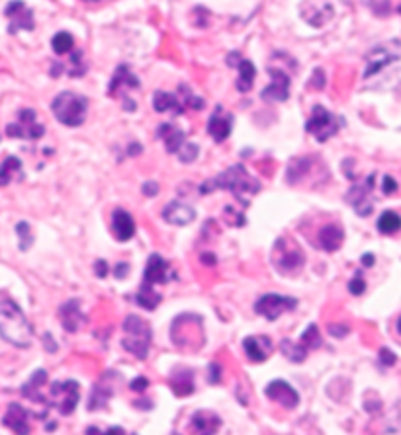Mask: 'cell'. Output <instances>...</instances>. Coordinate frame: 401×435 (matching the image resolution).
I'll list each match as a JSON object with an SVG mask.
<instances>
[{
    "label": "cell",
    "instance_id": "cell-1",
    "mask_svg": "<svg viewBox=\"0 0 401 435\" xmlns=\"http://www.w3.org/2000/svg\"><path fill=\"white\" fill-rule=\"evenodd\" d=\"M213 190H225V192L235 195L237 202L249 205V197H253L254 194L261 192V182L251 176L245 166L235 164L225 172H221L220 176L208 180L204 185H200V194H210Z\"/></svg>",
    "mask_w": 401,
    "mask_h": 435
},
{
    "label": "cell",
    "instance_id": "cell-2",
    "mask_svg": "<svg viewBox=\"0 0 401 435\" xmlns=\"http://www.w3.org/2000/svg\"><path fill=\"white\" fill-rule=\"evenodd\" d=\"M0 336L16 347L32 346L33 328L22 308L6 295H0Z\"/></svg>",
    "mask_w": 401,
    "mask_h": 435
},
{
    "label": "cell",
    "instance_id": "cell-3",
    "mask_svg": "<svg viewBox=\"0 0 401 435\" xmlns=\"http://www.w3.org/2000/svg\"><path fill=\"white\" fill-rule=\"evenodd\" d=\"M123 338L122 347L125 352L133 354L137 359H145L151 347V328L140 316H128L122 324Z\"/></svg>",
    "mask_w": 401,
    "mask_h": 435
},
{
    "label": "cell",
    "instance_id": "cell-4",
    "mask_svg": "<svg viewBox=\"0 0 401 435\" xmlns=\"http://www.w3.org/2000/svg\"><path fill=\"white\" fill-rule=\"evenodd\" d=\"M86 100L74 92H61L53 104V115L57 117L59 123H63L67 127H79L86 120Z\"/></svg>",
    "mask_w": 401,
    "mask_h": 435
},
{
    "label": "cell",
    "instance_id": "cell-5",
    "mask_svg": "<svg viewBox=\"0 0 401 435\" xmlns=\"http://www.w3.org/2000/svg\"><path fill=\"white\" fill-rule=\"evenodd\" d=\"M272 264L278 269L280 274L284 275H294L302 272L303 264H305V254L303 250L295 244L292 238L282 236L274 244V250H272Z\"/></svg>",
    "mask_w": 401,
    "mask_h": 435
},
{
    "label": "cell",
    "instance_id": "cell-6",
    "mask_svg": "<svg viewBox=\"0 0 401 435\" xmlns=\"http://www.w3.org/2000/svg\"><path fill=\"white\" fill-rule=\"evenodd\" d=\"M401 61V41H388L380 43L366 55V69H364V81L374 79L380 73H384L385 69H390L395 63Z\"/></svg>",
    "mask_w": 401,
    "mask_h": 435
},
{
    "label": "cell",
    "instance_id": "cell-7",
    "mask_svg": "<svg viewBox=\"0 0 401 435\" xmlns=\"http://www.w3.org/2000/svg\"><path fill=\"white\" fill-rule=\"evenodd\" d=\"M305 131L317 139L320 143H325L329 139L337 135L339 131V120L331 112H327L323 105H315L313 112H311V117L305 123Z\"/></svg>",
    "mask_w": 401,
    "mask_h": 435
},
{
    "label": "cell",
    "instance_id": "cell-8",
    "mask_svg": "<svg viewBox=\"0 0 401 435\" xmlns=\"http://www.w3.org/2000/svg\"><path fill=\"white\" fill-rule=\"evenodd\" d=\"M50 395V404H53L63 416H69V414H73L77 404H79V396H81V393H79V383H74V381L59 383L57 381V383L51 385Z\"/></svg>",
    "mask_w": 401,
    "mask_h": 435
},
{
    "label": "cell",
    "instance_id": "cell-9",
    "mask_svg": "<svg viewBox=\"0 0 401 435\" xmlns=\"http://www.w3.org/2000/svg\"><path fill=\"white\" fill-rule=\"evenodd\" d=\"M45 133V127L38 123V117H35V112L26 108V110H20L18 112V121L16 123H10L6 127V135L14 139H30V141H35L40 139L41 135Z\"/></svg>",
    "mask_w": 401,
    "mask_h": 435
},
{
    "label": "cell",
    "instance_id": "cell-10",
    "mask_svg": "<svg viewBox=\"0 0 401 435\" xmlns=\"http://www.w3.org/2000/svg\"><path fill=\"white\" fill-rule=\"evenodd\" d=\"M298 306V301L292 297H286V295H276V293H269V295H262L256 305H254V311L256 315L264 316L266 320H276L280 315H284L288 311H294Z\"/></svg>",
    "mask_w": 401,
    "mask_h": 435
},
{
    "label": "cell",
    "instance_id": "cell-11",
    "mask_svg": "<svg viewBox=\"0 0 401 435\" xmlns=\"http://www.w3.org/2000/svg\"><path fill=\"white\" fill-rule=\"evenodd\" d=\"M374 182H376V174H370L366 178V182L362 185H354L349 194L344 195V199L349 202V205L354 207V211L362 215V217H368L370 213L374 211V203L370 202L368 194L374 190Z\"/></svg>",
    "mask_w": 401,
    "mask_h": 435
},
{
    "label": "cell",
    "instance_id": "cell-12",
    "mask_svg": "<svg viewBox=\"0 0 401 435\" xmlns=\"http://www.w3.org/2000/svg\"><path fill=\"white\" fill-rule=\"evenodd\" d=\"M271 84L262 90L261 98L266 102H286L290 96V76L280 69H269Z\"/></svg>",
    "mask_w": 401,
    "mask_h": 435
},
{
    "label": "cell",
    "instance_id": "cell-13",
    "mask_svg": "<svg viewBox=\"0 0 401 435\" xmlns=\"http://www.w3.org/2000/svg\"><path fill=\"white\" fill-rule=\"evenodd\" d=\"M300 12L311 28H323L333 20V4L331 2H302Z\"/></svg>",
    "mask_w": 401,
    "mask_h": 435
},
{
    "label": "cell",
    "instance_id": "cell-14",
    "mask_svg": "<svg viewBox=\"0 0 401 435\" xmlns=\"http://www.w3.org/2000/svg\"><path fill=\"white\" fill-rule=\"evenodd\" d=\"M264 395L269 396L274 402L282 404L288 410H294L295 406L300 404V395L295 393L292 385H288L286 381H272L264 388Z\"/></svg>",
    "mask_w": 401,
    "mask_h": 435
},
{
    "label": "cell",
    "instance_id": "cell-15",
    "mask_svg": "<svg viewBox=\"0 0 401 435\" xmlns=\"http://www.w3.org/2000/svg\"><path fill=\"white\" fill-rule=\"evenodd\" d=\"M6 16L10 18V33H18L20 30L32 32L33 25H35L33 24L32 10H28L24 2H10L9 6H6Z\"/></svg>",
    "mask_w": 401,
    "mask_h": 435
},
{
    "label": "cell",
    "instance_id": "cell-16",
    "mask_svg": "<svg viewBox=\"0 0 401 435\" xmlns=\"http://www.w3.org/2000/svg\"><path fill=\"white\" fill-rule=\"evenodd\" d=\"M227 65L237 66L239 69V79L237 82H235V86H237L239 92L245 94V92H249V90L253 88L256 69H254V65L251 61L243 59L239 53H230V55H227Z\"/></svg>",
    "mask_w": 401,
    "mask_h": 435
},
{
    "label": "cell",
    "instance_id": "cell-17",
    "mask_svg": "<svg viewBox=\"0 0 401 435\" xmlns=\"http://www.w3.org/2000/svg\"><path fill=\"white\" fill-rule=\"evenodd\" d=\"M163 219L174 226H184L190 225L196 219V211L188 203L172 202L163 209Z\"/></svg>",
    "mask_w": 401,
    "mask_h": 435
},
{
    "label": "cell",
    "instance_id": "cell-18",
    "mask_svg": "<svg viewBox=\"0 0 401 435\" xmlns=\"http://www.w3.org/2000/svg\"><path fill=\"white\" fill-rule=\"evenodd\" d=\"M231 129H233V115H231V113H225L221 108H218V112L210 117L208 133L212 135L215 143H223V141L231 135Z\"/></svg>",
    "mask_w": 401,
    "mask_h": 435
},
{
    "label": "cell",
    "instance_id": "cell-19",
    "mask_svg": "<svg viewBox=\"0 0 401 435\" xmlns=\"http://www.w3.org/2000/svg\"><path fill=\"white\" fill-rule=\"evenodd\" d=\"M243 349H245L247 357L254 363L266 361L269 355L272 354V342L266 336H249L243 342Z\"/></svg>",
    "mask_w": 401,
    "mask_h": 435
},
{
    "label": "cell",
    "instance_id": "cell-20",
    "mask_svg": "<svg viewBox=\"0 0 401 435\" xmlns=\"http://www.w3.org/2000/svg\"><path fill=\"white\" fill-rule=\"evenodd\" d=\"M59 318H61V324L67 332H77L81 330V326L86 323V316L82 315L81 305L79 301H67L65 305L59 308Z\"/></svg>",
    "mask_w": 401,
    "mask_h": 435
},
{
    "label": "cell",
    "instance_id": "cell-21",
    "mask_svg": "<svg viewBox=\"0 0 401 435\" xmlns=\"http://www.w3.org/2000/svg\"><path fill=\"white\" fill-rule=\"evenodd\" d=\"M169 282V262L159 256V254H151L147 260V267L143 274V283L147 285H157V283Z\"/></svg>",
    "mask_w": 401,
    "mask_h": 435
},
{
    "label": "cell",
    "instance_id": "cell-22",
    "mask_svg": "<svg viewBox=\"0 0 401 435\" xmlns=\"http://www.w3.org/2000/svg\"><path fill=\"white\" fill-rule=\"evenodd\" d=\"M112 233L120 242L131 240L135 236V221L128 211L115 209L112 213Z\"/></svg>",
    "mask_w": 401,
    "mask_h": 435
},
{
    "label": "cell",
    "instance_id": "cell-23",
    "mask_svg": "<svg viewBox=\"0 0 401 435\" xmlns=\"http://www.w3.org/2000/svg\"><path fill=\"white\" fill-rule=\"evenodd\" d=\"M2 422H4V426L10 427L16 435H30L28 412H26L20 404H10Z\"/></svg>",
    "mask_w": 401,
    "mask_h": 435
},
{
    "label": "cell",
    "instance_id": "cell-24",
    "mask_svg": "<svg viewBox=\"0 0 401 435\" xmlns=\"http://www.w3.org/2000/svg\"><path fill=\"white\" fill-rule=\"evenodd\" d=\"M221 427V419L218 414L210 410H198L192 416V429L196 435H215Z\"/></svg>",
    "mask_w": 401,
    "mask_h": 435
},
{
    "label": "cell",
    "instance_id": "cell-25",
    "mask_svg": "<svg viewBox=\"0 0 401 435\" xmlns=\"http://www.w3.org/2000/svg\"><path fill=\"white\" fill-rule=\"evenodd\" d=\"M169 385L176 396H190L194 393V373L190 369L172 371Z\"/></svg>",
    "mask_w": 401,
    "mask_h": 435
},
{
    "label": "cell",
    "instance_id": "cell-26",
    "mask_svg": "<svg viewBox=\"0 0 401 435\" xmlns=\"http://www.w3.org/2000/svg\"><path fill=\"white\" fill-rule=\"evenodd\" d=\"M344 240V231L339 225H327L323 226L317 236L321 250L325 252H337L341 248V244Z\"/></svg>",
    "mask_w": 401,
    "mask_h": 435
},
{
    "label": "cell",
    "instance_id": "cell-27",
    "mask_svg": "<svg viewBox=\"0 0 401 435\" xmlns=\"http://www.w3.org/2000/svg\"><path fill=\"white\" fill-rule=\"evenodd\" d=\"M47 383V373L43 369L35 371L32 375V379L26 383L24 387H22V395L26 396V398H30V400H33V402H40V404H50V400L45 398V396L41 395V388Z\"/></svg>",
    "mask_w": 401,
    "mask_h": 435
},
{
    "label": "cell",
    "instance_id": "cell-28",
    "mask_svg": "<svg viewBox=\"0 0 401 435\" xmlns=\"http://www.w3.org/2000/svg\"><path fill=\"white\" fill-rule=\"evenodd\" d=\"M159 137L164 141V149H166V153L171 154H176L181 153V149L186 143H184V133H182L181 129H176L174 125H171V123H164V125H161L159 127Z\"/></svg>",
    "mask_w": 401,
    "mask_h": 435
},
{
    "label": "cell",
    "instance_id": "cell-29",
    "mask_svg": "<svg viewBox=\"0 0 401 435\" xmlns=\"http://www.w3.org/2000/svg\"><path fill=\"white\" fill-rule=\"evenodd\" d=\"M128 86H130V88H140V81L130 73V66H118V71H115L114 76H112V84H110V88H108V94H110V96H115L118 90L128 88Z\"/></svg>",
    "mask_w": 401,
    "mask_h": 435
},
{
    "label": "cell",
    "instance_id": "cell-30",
    "mask_svg": "<svg viewBox=\"0 0 401 435\" xmlns=\"http://www.w3.org/2000/svg\"><path fill=\"white\" fill-rule=\"evenodd\" d=\"M153 108H155V112L159 113L164 112L184 113V105H182V102L179 100V96L169 94V92H164V90L155 92V96H153Z\"/></svg>",
    "mask_w": 401,
    "mask_h": 435
},
{
    "label": "cell",
    "instance_id": "cell-31",
    "mask_svg": "<svg viewBox=\"0 0 401 435\" xmlns=\"http://www.w3.org/2000/svg\"><path fill=\"white\" fill-rule=\"evenodd\" d=\"M14 178L22 180V162L16 156H6V161L0 164V185H9Z\"/></svg>",
    "mask_w": 401,
    "mask_h": 435
},
{
    "label": "cell",
    "instance_id": "cell-32",
    "mask_svg": "<svg viewBox=\"0 0 401 435\" xmlns=\"http://www.w3.org/2000/svg\"><path fill=\"white\" fill-rule=\"evenodd\" d=\"M311 164H313L311 158H292L290 166H288V182L300 184L303 178L310 174Z\"/></svg>",
    "mask_w": 401,
    "mask_h": 435
},
{
    "label": "cell",
    "instance_id": "cell-33",
    "mask_svg": "<svg viewBox=\"0 0 401 435\" xmlns=\"http://www.w3.org/2000/svg\"><path fill=\"white\" fill-rule=\"evenodd\" d=\"M135 303L140 306H143V308H147V311H153V308L159 306V303H161V295L157 293L153 285L143 283L140 293H137V297H135Z\"/></svg>",
    "mask_w": 401,
    "mask_h": 435
},
{
    "label": "cell",
    "instance_id": "cell-34",
    "mask_svg": "<svg viewBox=\"0 0 401 435\" xmlns=\"http://www.w3.org/2000/svg\"><path fill=\"white\" fill-rule=\"evenodd\" d=\"M280 349H282V354L286 355L290 361L294 363H303L305 361V357H307V354H310L300 342H292V340H282Z\"/></svg>",
    "mask_w": 401,
    "mask_h": 435
},
{
    "label": "cell",
    "instance_id": "cell-35",
    "mask_svg": "<svg viewBox=\"0 0 401 435\" xmlns=\"http://www.w3.org/2000/svg\"><path fill=\"white\" fill-rule=\"evenodd\" d=\"M401 228V217L393 211H385L382 213V217L378 219V231L384 234L397 233Z\"/></svg>",
    "mask_w": 401,
    "mask_h": 435
},
{
    "label": "cell",
    "instance_id": "cell-36",
    "mask_svg": "<svg viewBox=\"0 0 401 435\" xmlns=\"http://www.w3.org/2000/svg\"><path fill=\"white\" fill-rule=\"evenodd\" d=\"M51 47L57 55H67L69 51H73L74 47V37L69 32H59L53 35L51 40Z\"/></svg>",
    "mask_w": 401,
    "mask_h": 435
},
{
    "label": "cell",
    "instance_id": "cell-37",
    "mask_svg": "<svg viewBox=\"0 0 401 435\" xmlns=\"http://www.w3.org/2000/svg\"><path fill=\"white\" fill-rule=\"evenodd\" d=\"M300 344H302L307 352L310 349H317V347H321V334H320V328H317V324H310L307 328H305V332L302 334V338L298 340Z\"/></svg>",
    "mask_w": 401,
    "mask_h": 435
},
{
    "label": "cell",
    "instance_id": "cell-38",
    "mask_svg": "<svg viewBox=\"0 0 401 435\" xmlns=\"http://www.w3.org/2000/svg\"><path fill=\"white\" fill-rule=\"evenodd\" d=\"M110 396H112V390H104L102 387H96L92 390L89 410H100V408H104V404L108 402Z\"/></svg>",
    "mask_w": 401,
    "mask_h": 435
},
{
    "label": "cell",
    "instance_id": "cell-39",
    "mask_svg": "<svg viewBox=\"0 0 401 435\" xmlns=\"http://www.w3.org/2000/svg\"><path fill=\"white\" fill-rule=\"evenodd\" d=\"M16 233H18V238H20V250L26 252L30 246H32V242H33L32 228H30L28 223H18Z\"/></svg>",
    "mask_w": 401,
    "mask_h": 435
},
{
    "label": "cell",
    "instance_id": "cell-40",
    "mask_svg": "<svg viewBox=\"0 0 401 435\" xmlns=\"http://www.w3.org/2000/svg\"><path fill=\"white\" fill-rule=\"evenodd\" d=\"M198 156V146L192 145V143H186V145L182 146L181 153H179V158H181V162H194Z\"/></svg>",
    "mask_w": 401,
    "mask_h": 435
},
{
    "label": "cell",
    "instance_id": "cell-41",
    "mask_svg": "<svg viewBox=\"0 0 401 435\" xmlns=\"http://www.w3.org/2000/svg\"><path fill=\"white\" fill-rule=\"evenodd\" d=\"M349 291H351L352 295H362L366 291V282L362 279L361 274H356L352 277L351 283H349Z\"/></svg>",
    "mask_w": 401,
    "mask_h": 435
},
{
    "label": "cell",
    "instance_id": "cell-42",
    "mask_svg": "<svg viewBox=\"0 0 401 435\" xmlns=\"http://www.w3.org/2000/svg\"><path fill=\"white\" fill-rule=\"evenodd\" d=\"M307 86H310V88H315V90H321L323 86H325V73H323V69H315L313 79H311Z\"/></svg>",
    "mask_w": 401,
    "mask_h": 435
},
{
    "label": "cell",
    "instance_id": "cell-43",
    "mask_svg": "<svg viewBox=\"0 0 401 435\" xmlns=\"http://www.w3.org/2000/svg\"><path fill=\"white\" fill-rule=\"evenodd\" d=\"M329 334L335 336V338H343V336L349 334V326H344V324H331L329 326Z\"/></svg>",
    "mask_w": 401,
    "mask_h": 435
},
{
    "label": "cell",
    "instance_id": "cell-44",
    "mask_svg": "<svg viewBox=\"0 0 401 435\" xmlns=\"http://www.w3.org/2000/svg\"><path fill=\"white\" fill-rule=\"evenodd\" d=\"M380 361H382V365H385V367H390V365L395 363V354L390 352L388 347H384V349H380Z\"/></svg>",
    "mask_w": 401,
    "mask_h": 435
},
{
    "label": "cell",
    "instance_id": "cell-45",
    "mask_svg": "<svg viewBox=\"0 0 401 435\" xmlns=\"http://www.w3.org/2000/svg\"><path fill=\"white\" fill-rule=\"evenodd\" d=\"M147 387H149V381L145 379V377H137V379L131 381V385H130L131 390H135V393H143Z\"/></svg>",
    "mask_w": 401,
    "mask_h": 435
},
{
    "label": "cell",
    "instance_id": "cell-46",
    "mask_svg": "<svg viewBox=\"0 0 401 435\" xmlns=\"http://www.w3.org/2000/svg\"><path fill=\"white\" fill-rule=\"evenodd\" d=\"M210 373H212V375H210V383H212V385H218V383L221 381V365H220V363H212V365H210Z\"/></svg>",
    "mask_w": 401,
    "mask_h": 435
},
{
    "label": "cell",
    "instance_id": "cell-47",
    "mask_svg": "<svg viewBox=\"0 0 401 435\" xmlns=\"http://www.w3.org/2000/svg\"><path fill=\"white\" fill-rule=\"evenodd\" d=\"M128 274H130V264H125V262H120V264L115 266L114 275L118 277V279H122V277H125Z\"/></svg>",
    "mask_w": 401,
    "mask_h": 435
},
{
    "label": "cell",
    "instance_id": "cell-48",
    "mask_svg": "<svg viewBox=\"0 0 401 435\" xmlns=\"http://www.w3.org/2000/svg\"><path fill=\"white\" fill-rule=\"evenodd\" d=\"M395 190H397V184H395V180H393V178H390V176H385L384 178V194L390 195V194H393Z\"/></svg>",
    "mask_w": 401,
    "mask_h": 435
},
{
    "label": "cell",
    "instance_id": "cell-49",
    "mask_svg": "<svg viewBox=\"0 0 401 435\" xmlns=\"http://www.w3.org/2000/svg\"><path fill=\"white\" fill-rule=\"evenodd\" d=\"M94 269H96V275H98V277H106L108 275V264L104 260H98V262L94 264Z\"/></svg>",
    "mask_w": 401,
    "mask_h": 435
},
{
    "label": "cell",
    "instance_id": "cell-50",
    "mask_svg": "<svg viewBox=\"0 0 401 435\" xmlns=\"http://www.w3.org/2000/svg\"><path fill=\"white\" fill-rule=\"evenodd\" d=\"M370 8L378 10V12H380L378 16H385V14L390 12V8H392V6H390L388 2H384V4H380V2H376V4H370Z\"/></svg>",
    "mask_w": 401,
    "mask_h": 435
},
{
    "label": "cell",
    "instance_id": "cell-51",
    "mask_svg": "<svg viewBox=\"0 0 401 435\" xmlns=\"http://www.w3.org/2000/svg\"><path fill=\"white\" fill-rule=\"evenodd\" d=\"M143 194H145V195H157V194H159V187H157V184H153V182H147V184L143 185Z\"/></svg>",
    "mask_w": 401,
    "mask_h": 435
},
{
    "label": "cell",
    "instance_id": "cell-52",
    "mask_svg": "<svg viewBox=\"0 0 401 435\" xmlns=\"http://www.w3.org/2000/svg\"><path fill=\"white\" fill-rule=\"evenodd\" d=\"M362 264L366 267L374 266V256H372V254H364V256H362Z\"/></svg>",
    "mask_w": 401,
    "mask_h": 435
},
{
    "label": "cell",
    "instance_id": "cell-53",
    "mask_svg": "<svg viewBox=\"0 0 401 435\" xmlns=\"http://www.w3.org/2000/svg\"><path fill=\"white\" fill-rule=\"evenodd\" d=\"M202 262H204L205 266H213V264H215V258H213L212 254H202Z\"/></svg>",
    "mask_w": 401,
    "mask_h": 435
},
{
    "label": "cell",
    "instance_id": "cell-54",
    "mask_svg": "<svg viewBox=\"0 0 401 435\" xmlns=\"http://www.w3.org/2000/svg\"><path fill=\"white\" fill-rule=\"evenodd\" d=\"M104 435H125V431H123L122 427H110Z\"/></svg>",
    "mask_w": 401,
    "mask_h": 435
},
{
    "label": "cell",
    "instance_id": "cell-55",
    "mask_svg": "<svg viewBox=\"0 0 401 435\" xmlns=\"http://www.w3.org/2000/svg\"><path fill=\"white\" fill-rule=\"evenodd\" d=\"M397 332L401 334V316H400V320H397Z\"/></svg>",
    "mask_w": 401,
    "mask_h": 435
},
{
    "label": "cell",
    "instance_id": "cell-56",
    "mask_svg": "<svg viewBox=\"0 0 401 435\" xmlns=\"http://www.w3.org/2000/svg\"><path fill=\"white\" fill-rule=\"evenodd\" d=\"M397 8H400V12H401V4H400V6H397Z\"/></svg>",
    "mask_w": 401,
    "mask_h": 435
},
{
    "label": "cell",
    "instance_id": "cell-57",
    "mask_svg": "<svg viewBox=\"0 0 401 435\" xmlns=\"http://www.w3.org/2000/svg\"><path fill=\"white\" fill-rule=\"evenodd\" d=\"M174 435H179V434H174Z\"/></svg>",
    "mask_w": 401,
    "mask_h": 435
}]
</instances>
